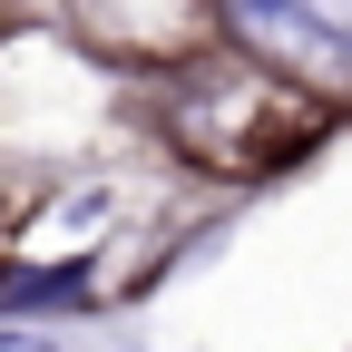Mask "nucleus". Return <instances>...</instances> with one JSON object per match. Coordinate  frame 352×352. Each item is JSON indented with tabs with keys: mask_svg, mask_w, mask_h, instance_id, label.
<instances>
[{
	"mask_svg": "<svg viewBox=\"0 0 352 352\" xmlns=\"http://www.w3.org/2000/svg\"><path fill=\"white\" fill-rule=\"evenodd\" d=\"M274 118V88L254 69H186L176 78V138L206 166H245V138Z\"/></svg>",
	"mask_w": 352,
	"mask_h": 352,
	"instance_id": "obj_1",
	"label": "nucleus"
},
{
	"mask_svg": "<svg viewBox=\"0 0 352 352\" xmlns=\"http://www.w3.org/2000/svg\"><path fill=\"white\" fill-rule=\"evenodd\" d=\"M0 352H59V333H30V323H0Z\"/></svg>",
	"mask_w": 352,
	"mask_h": 352,
	"instance_id": "obj_4",
	"label": "nucleus"
},
{
	"mask_svg": "<svg viewBox=\"0 0 352 352\" xmlns=\"http://www.w3.org/2000/svg\"><path fill=\"white\" fill-rule=\"evenodd\" d=\"M215 20L235 30V50L274 59V69H294V78H342L333 39H323V20H314V0H215Z\"/></svg>",
	"mask_w": 352,
	"mask_h": 352,
	"instance_id": "obj_2",
	"label": "nucleus"
},
{
	"mask_svg": "<svg viewBox=\"0 0 352 352\" xmlns=\"http://www.w3.org/2000/svg\"><path fill=\"white\" fill-rule=\"evenodd\" d=\"M98 274L88 254H59V264H0V314H59V303H88Z\"/></svg>",
	"mask_w": 352,
	"mask_h": 352,
	"instance_id": "obj_3",
	"label": "nucleus"
}]
</instances>
